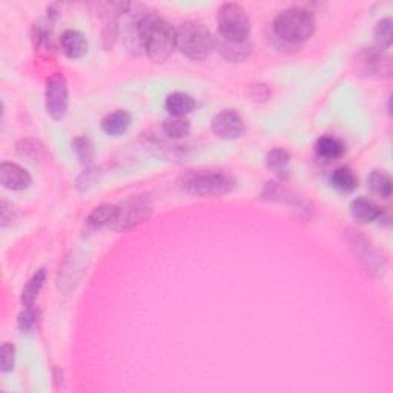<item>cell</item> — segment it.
<instances>
[{
  "instance_id": "20",
  "label": "cell",
  "mask_w": 393,
  "mask_h": 393,
  "mask_svg": "<svg viewBox=\"0 0 393 393\" xmlns=\"http://www.w3.org/2000/svg\"><path fill=\"white\" fill-rule=\"evenodd\" d=\"M163 133L169 138H183L191 133V121L186 117H169L163 121Z\"/></svg>"
},
{
  "instance_id": "12",
  "label": "cell",
  "mask_w": 393,
  "mask_h": 393,
  "mask_svg": "<svg viewBox=\"0 0 393 393\" xmlns=\"http://www.w3.org/2000/svg\"><path fill=\"white\" fill-rule=\"evenodd\" d=\"M350 214L358 223H372V221H378L382 217V211L378 204L373 203L368 199H355L350 203Z\"/></svg>"
},
{
  "instance_id": "22",
  "label": "cell",
  "mask_w": 393,
  "mask_h": 393,
  "mask_svg": "<svg viewBox=\"0 0 393 393\" xmlns=\"http://www.w3.org/2000/svg\"><path fill=\"white\" fill-rule=\"evenodd\" d=\"M373 36H375V42L376 45L380 46V49L382 48H390L392 45V36H393V31H392V19L386 18L380 20L376 23L375 31H373Z\"/></svg>"
},
{
  "instance_id": "14",
  "label": "cell",
  "mask_w": 393,
  "mask_h": 393,
  "mask_svg": "<svg viewBox=\"0 0 393 393\" xmlns=\"http://www.w3.org/2000/svg\"><path fill=\"white\" fill-rule=\"evenodd\" d=\"M131 121L133 117L131 114L125 109H116L109 112L108 116H105L102 120V129L103 133L108 135H121L123 133H126L128 128L131 126Z\"/></svg>"
},
{
  "instance_id": "11",
  "label": "cell",
  "mask_w": 393,
  "mask_h": 393,
  "mask_svg": "<svg viewBox=\"0 0 393 393\" xmlns=\"http://www.w3.org/2000/svg\"><path fill=\"white\" fill-rule=\"evenodd\" d=\"M215 48L218 53L225 57L229 62H244L249 59L252 53V44L251 40H244V42H231V40L225 39H215Z\"/></svg>"
},
{
  "instance_id": "27",
  "label": "cell",
  "mask_w": 393,
  "mask_h": 393,
  "mask_svg": "<svg viewBox=\"0 0 393 393\" xmlns=\"http://www.w3.org/2000/svg\"><path fill=\"white\" fill-rule=\"evenodd\" d=\"M95 177H97V169H88V171H85L84 174H81V177L79 178V182H77L79 189L85 191V189H88L89 186H93Z\"/></svg>"
},
{
  "instance_id": "2",
  "label": "cell",
  "mask_w": 393,
  "mask_h": 393,
  "mask_svg": "<svg viewBox=\"0 0 393 393\" xmlns=\"http://www.w3.org/2000/svg\"><path fill=\"white\" fill-rule=\"evenodd\" d=\"M272 31L277 40L283 45L297 48L312 37L315 31V18L306 8L292 6L277 15Z\"/></svg>"
},
{
  "instance_id": "24",
  "label": "cell",
  "mask_w": 393,
  "mask_h": 393,
  "mask_svg": "<svg viewBox=\"0 0 393 393\" xmlns=\"http://www.w3.org/2000/svg\"><path fill=\"white\" fill-rule=\"evenodd\" d=\"M37 318H39V314H37V310L34 309V306L25 307L22 310V314L19 315V319H18L19 329L22 332H31L32 329H34V326L37 324Z\"/></svg>"
},
{
  "instance_id": "17",
  "label": "cell",
  "mask_w": 393,
  "mask_h": 393,
  "mask_svg": "<svg viewBox=\"0 0 393 393\" xmlns=\"http://www.w3.org/2000/svg\"><path fill=\"white\" fill-rule=\"evenodd\" d=\"M331 185L340 192L350 194L358 187V177L355 175V172L352 171L350 168L342 166V168H338V169H335L332 172Z\"/></svg>"
},
{
  "instance_id": "23",
  "label": "cell",
  "mask_w": 393,
  "mask_h": 393,
  "mask_svg": "<svg viewBox=\"0 0 393 393\" xmlns=\"http://www.w3.org/2000/svg\"><path fill=\"white\" fill-rule=\"evenodd\" d=\"M291 161V154L284 149H272L266 155V165L269 169H272L275 172H281L286 169V166L289 165Z\"/></svg>"
},
{
  "instance_id": "10",
  "label": "cell",
  "mask_w": 393,
  "mask_h": 393,
  "mask_svg": "<svg viewBox=\"0 0 393 393\" xmlns=\"http://www.w3.org/2000/svg\"><path fill=\"white\" fill-rule=\"evenodd\" d=\"M62 51L67 54L69 59H81L88 53V40L84 32L79 29H67L60 37Z\"/></svg>"
},
{
  "instance_id": "25",
  "label": "cell",
  "mask_w": 393,
  "mask_h": 393,
  "mask_svg": "<svg viewBox=\"0 0 393 393\" xmlns=\"http://www.w3.org/2000/svg\"><path fill=\"white\" fill-rule=\"evenodd\" d=\"M14 358H15V349L11 342H4L2 349H0V366H2L4 372H11L14 368Z\"/></svg>"
},
{
  "instance_id": "15",
  "label": "cell",
  "mask_w": 393,
  "mask_h": 393,
  "mask_svg": "<svg viewBox=\"0 0 393 393\" xmlns=\"http://www.w3.org/2000/svg\"><path fill=\"white\" fill-rule=\"evenodd\" d=\"M117 218V206L116 204H109V203H105L100 204V206H97L93 209L91 214H89L86 223L88 226H91L93 229H102L106 226H111L114 225V221Z\"/></svg>"
},
{
  "instance_id": "13",
  "label": "cell",
  "mask_w": 393,
  "mask_h": 393,
  "mask_svg": "<svg viewBox=\"0 0 393 393\" xmlns=\"http://www.w3.org/2000/svg\"><path fill=\"white\" fill-rule=\"evenodd\" d=\"M196 102L191 94L186 93H172L166 97L165 108L172 117H185L195 109Z\"/></svg>"
},
{
  "instance_id": "18",
  "label": "cell",
  "mask_w": 393,
  "mask_h": 393,
  "mask_svg": "<svg viewBox=\"0 0 393 393\" xmlns=\"http://www.w3.org/2000/svg\"><path fill=\"white\" fill-rule=\"evenodd\" d=\"M367 185L375 195L381 196V199H390L393 183H392V177L389 172L381 171V169L372 171L371 175H368V178H367Z\"/></svg>"
},
{
  "instance_id": "16",
  "label": "cell",
  "mask_w": 393,
  "mask_h": 393,
  "mask_svg": "<svg viewBox=\"0 0 393 393\" xmlns=\"http://www.w3.org/2000/svg\"><path fill=\"white\" fill-rule=\"evenodd\" d=\"M315 147L319 157L326 160H338L346 154V145H344L340 138L332 135H324L318 138Z\"/></svg>"
},
{
  "instance_id": "3",
  "label": "cell",
  "mask_w": 393,
  "mask_h": 393,
  "mask_svg": "<svg viewBox=\"0 0 393 393\" xmlns=\"http://www.w3.org/2000/svg\"><path fill=\"white\" fill-rule=\"evenodd\" d=\"M175 48L187 59L200 62L215 49V37L199 22L182 23L175 29Z\"/></svg>"
},
{
  "instance_id": "4",
  "label": "cell",
  "mask_w": 393,
  "mask_h": 393,
  "mask_svg": "<svg viewBox=\"0 0 393 393\" xmlns=\"http://www.w3.org/2000/svg\"><path fill=\"white\" fill-rule=\"evenodd\" d=\"M235 178L221 171H189L180 178V187L196 196H218L231 192Z\"/></svg>"
},
{
  "instance_id": "6",
  "label": "cell",
  "mask_w": 393,
  "mask_h": 393,
  "mask_svg": "<svg viewBox=\"0 0 393 393\" xmlns=\"http://www.w3.org/2000/svg\"><path fill=\"white\" fill-rule=\"evenodd\" d=\"M152 203L146 195H134L117 206V218L112 229L116 231H128L134 226L143 223L151 215Z\"/></svg>"
},
{
  "instance_id": "7",
  "label": "cell",
  "mask_w": 393,
  "mask_h": 393,
  "mask_svg": "<svg viewBox=\"0 0 393 393\" xmlns=\"http://www.w3.org/2000/svg\"><path fill=\"white\" fill-rule=\"evenodd\" d=\"M46 111L54 120H62L68 111V85L63 74L55 72L46 81Z\"/></svg>"
},
{
  "instance_id": "19",
  "label": "cell",
  "mask_w": 393,
  "mask_h": 393,
  "mask_svg": "<svg viewBox=\"0 0 393 393\" xmlns=\"http://www.w3.org/2000/svg\"><path fill=\"white\" fill-rule=\"evenodd\" d=\"M45 281H46V270L42 267L31 277V280L23 288L22 302H23L25 307L34 306V301L37 298V295L40 293V291H42Z\"/></svg>"
},
{
  "instance_id": "9",
  "label": "cell",
  "mask_w": 393,
  "mask_h": 393,
  "mask_svg": "<svg viewBox=\"0 0 393 393\" xmlns=\"http://www.w3.org/2000/svg\"><path fill=\"white\" fill-rule=\"evenodd\" d=\"M32 178L27 169L15 165L11 161H4L0 165V183H2L6 189L11 191H23L29 187Z\"/></svg>"
},
{
  "instance_id": "21",
  "label": "cell",
  "mask_w": 393,
  "mask_h": 393,
  "mask_svg": "<svg viewBox=\"0 0 393 393\" xmlns=\"http://www.w3.org/2000/svg\"><path fill=\"white\" fill-rule=\"evenodd\" d=\"M72 151L76 152L81 165H91L95 157V149L93 142L88 137H77L72 140Z\"/></svg>"
},
{
  "instance_id": "1",
  "label": "cell",
  "mask_w": 393,
  "mask_h": 393,
  "mask_svg": "<svg viewBox=\"0 0 393 393\" xmlns=\"http://www.w3.org/2000/svg\"><path fill=\"white\" fill-rule=\"evenodd\" d=\"M138 42L154 62H165L175 48V28L157 14H145L137 22Z\"/></svg>"
},
{
  "instance_id": "26",
  "label": "cell",
  "mask_w": 393,
  "mask_h": 393,
  "mask_svg": "<svg viewBox=\"0 0 393 393\" xmlns=\"http://www.w3.org/2000/svg\"><path fill=\"white\" fill-rule=\"evenodd\" d=\"M0 212H2V227H6V226H10L13 223V220L15 218V208L13 206L11 203H8V201H2V209H0Z\"/></svg>"
},
{
  "instance_id": "8",
  "label": "cell",
  "mask_w": 393,
  "mask_h": 393,
  "mask_svg": "<svg viewBox=\"0 0 393 393\" xmlns=\"http://www.w3.org/2000/svg\"><path fill=\"white\" fill-rule=\"evenodd\" d=\"M211 128L217 137L226 138V140H234V138H239L243 134L244 121L237 111L225 109L212 119Z\"/></svg>"
},
{
  "instance_id": "5",
  "label": "cell",
  "mask_w": 393,
  "mask_h": 393,
  "mask_svg": "<svg viewBox=\"0 0 393 393\" xmlns=\"http://www.w3.org/2000/svg\"><path fill=\"white\" fill-rule=\"evenodd\" d=\"M218 37L231 42L249 40L251 19L244 8L239 4H226L220 8L217 15Z\"/></svg>"
}]
</instances>
